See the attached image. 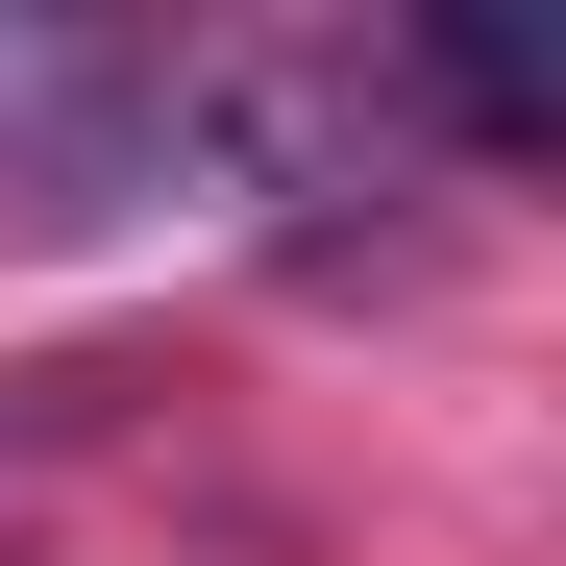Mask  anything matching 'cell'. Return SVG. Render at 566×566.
<instances>
[{
    "label": "cell",
    "mask_w": 566,
    "mask_h": 566,
    "mask_svg": "<svg viewBox=\"0 0 566 566\" xmlns=\"http://www.w3.org/2000/svg\"><path fill=\"white\" fill-rule=\"evenodd\" d=\"M172 148L247 172L271 222H345V198H419L443 148H517V74L395 25H271V50H172Z\"/></svg>",
    "instance_id": "6da1fadb"
},
{
    "label": "cell",
    "mask_w": 566,
    "mask_h": 566,
    "mask_svg": "<svg viewBox=\"0 0 566 566\" xmlns=\"http://www.w3.org/2000/svg\"><path fill=\"white\" fill-rule=\"evenodd\" d=\"M148 172H172V25L0 0V222H124Z\"/></svg>",
    "instance_id": "7a4b0ae2"
}]
</instances>
